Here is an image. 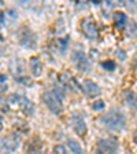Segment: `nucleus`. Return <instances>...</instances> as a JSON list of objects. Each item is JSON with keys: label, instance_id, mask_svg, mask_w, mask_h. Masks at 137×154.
Returning a JSON list of instances; mask_svg holds the SVG:
<instances>
[{"label": "nucleus", "instance_id": "obj_1", "mask_svg": "<svg viewBox=\"0 0 137 154\" xmlns=\"http://www.w3.org/2000/svg\"><path fill=\"white\" fill-rule=\"evenodd\" d=\"M100 121L104 127L112 129V131H119V129H124L125 124H126V120H125V116L122 114L118 110H110V112L104 113V114L100 117Z\"/></svg>", "mask_w": 137, "mask_h": 154}, {"label": "nucleus", "instance_id": "obj_2", "mask_svg": "<svg viewBox=\"0 0 137 154\" xmlns=\"http://www.w3.org/2000/svg\"><path fill=\"white\" fill-rule=\"evenodd\" d=\"M43 100H44V103L48 106V109L51 110L54 114H61L62 110H63L62 100L54 92H45L43 95Z\"/></svg>", "mask_w": 137, "mask_h": 154}, {"label": "nucleus", "instance_id": "obj_3", "mask_svg": "<svg viewBox=\"0 0 137 154\" xmlns=\"http://www.w3.org/2000/svg\"><path fill=\"white\" fill-rule=\"evenodd\" d=\"M19 43L21 45L26 48H36L37 45V37L36 35L28 28H23L21 32H19Z\"/></svg>", "mask_w": 137, "mask_h": 154}, {"label": "nucleus", "instance_id": "obj_4", "mask_svg": "<svg viewBox=\"0 0 137 154\" xmlns=\"http://www.w3.org/2000/svg\"><path fill=\"white\" fill-rule=\"evenodd\" d=\"M18 146H19V136L15 134H10L0 139V147L3 149L4 151H7V153L16 150Z\"/></svg>", "mask_w": 137, "mask_h": 154}, {"label": "nucleus", "instance_id": "obj_5", "mask_svg": "<svg viewBox=\"0 0 137 154\" xmlns=\"http://www.w3.org/2000/svg\"><path fill=\"white\" fill-rule=\"evenodd\" d=\"M97 144L100 151L104 154H115L118 151V143L114 139H100Z\"/></svg>", "mask_w": 137, "mask_h": 154}, {"label": "nucleus", "instance_id": "obj_6", "mask_svg": "<svg viewBox=\"0 0 137 154\" xmlns=\"http://www.w3.org/2000/svg\"><path fill=\"white\" fill-rule=\"evenodd\" d=\"M73 62L76 63V66L82 72L89 70V62H88V58L84 54L82 51H74L73 52Z\"/></svg>", "mask_w": 137, "mask_h": 154}, {"label": "nucleus", "instance_id": "obj_7", "mask_svg": "<svg viewBox=\"0 0 137 154\" xmlns=\"http://www.w3.org/2000/svg\"><path fill=\"white\" fill-rule=\"evenodd\" d=\"M71 125H73V129L77 132V134L84 135L86 132V124L80 114L71 116Z\"/></svg>", "mask_w": 137, "mask_h": 154}, {"label": "nucleus", "instance_id": "obj_8", "mask_svg": "<svg viewBox=\"0 0 137 154\" xmlns=\"http://www.w3.org/2000/svg\"><path fill=\"white\" fill-rule=\"evenodd\" d=\"M82 29L84 32H85L86 37L89 38H96V36H97V26H96V23L93 22L92 19H85L82 23Z\"/></svg>", "mask_w": 137, "mask_h": 154}, {"label": "nucleus", "instance_id": "obj_9", "mask_svg": "<svg viewBox=\"0 0 137 154\" xmlns=\"http://www.w3.org/2000/svg\"><path fill=\"white\" fill-rule=\"evenodd\" d=\"M82 91L88 96H96L100 94V88L96 83H93L92 80H85L82 83Z\"/></svg>", "mask_w": 137, "mask_h": 154}, {"label": "nucleus", "instance_id": "obj_10", "mask_svg": "<svg viewBox=\"0 0 137 154\" xmlns=\"http://www.w3.org/2000/svg\"><path fill=\"white\" fill-rule=\"evenodd\" d=\"M18 103H19L21 110H22L26 116H32L33 113H34V105H33V103L30 102L28 98H25V96H19Z\"/></svg>", "mask_w": 137, "mask_h": 154}, {"label": "nucleus", "instance_id": "obj_11", "mask_svg": "<svg viewBox=\"0 0 137 154\" xmlns=\"http://www.w3.org/2000/svg\"><path fill=\"white\" fill-rule=\"evenodd\" d=\"M29 63H30V70H32L33 76H34V77L41 76V73H43V63H41V61H40L37 57H32V58H30Z\"/></svg>", "mask_w": 137, "mask_h": 154}, {"label": "nucleus", "instance_id": "obj_12", "mask_svg": "<svg viewBox=\"0 0 137 154\" xmlns=\"http://www.w3.org/2000/svg\"><path fill=\"white\" fill-rule=\"evenodd\" d=\"M67 146H69V149L71 150L73 154H85L84 149L81 147V144L74 139H67Z\"/></svg>", "mask_w": 137, "mask_h": 154}, {"label": "nucleus", "instance_id": "obj_13", "mask_svg": "<svg viewBox=\"0 0 137 154\" xmlns=\"http://www.w3.org/2000/svg\"><path fill=\"white\" fill-rule=\"evenodd\" d=\"M114 22L117 26H124L126 23V15L122 11H117L114 13Z\"/></svg>", "mask_w": 137, "mask_h": 154}, {"label": "nucleus", "instance_id": "obj_14", "mask_svg": "<svg viewBox=\"0 0 137 154\" xmlns=\"http://www.w3.org/2000/svg\"><path fill=\"white\" fill-rule=\"evenodd\" d=\"M104 107H106V103H104V100H102V99L95 100L92 105V109L96 110V112H102V110H104Z\"/></svg>", "mask_w": 137, "mask_h": 154}, {"label": "nucleus", "instance_id": "obj_15", "mask_svg": "<svg viewBox=\"0 0 137 154\" xmlns=\"http://www.w3.org/2000/svg\"><path fill=\"white\" fill-rule=\"evenodd\" d=\"M102 67H104L106 70H110V72H112L115 69V62L114 61H103L102 62Z\"/></svg>", "mask_w": 137, "mask_h": 154}, {"label": "nucleus", "instance_id": "obj_16", "mask_svg": "<svg viewBox=\"0 0 137 154\" xmlns=\"http://www.w3.org/2000/svg\"><path fill=\"white\" fill-rule=\"evenodd\" d=\"M52 154H69L66 151V147L64 146H62V144H58V146H55L54 150H52Z\"/></svg>", "mask_w": 137, "mask_h": 154}, {"label": "nucleus", "instance_id": "obj_17", "mask_svg": "<svg viewBox=\"0 0 137 154\" xmlns=\"http://www.w3.org/2000/svg\"><path fill=\"white\" fill-rule=\"evenodd\" d=\"M126 96H128V103L129 106H132L133 109H136V102H134V94L133 92H126Z\"/></svg>", "mask_w": 137, "mask_h": 154}, {"label": "nucleus", "instance_id": "obj_18", "mask_svg": "<svg viewBox=\"0 0 137 154\" xmlns=\"http://www.w3.org/2000/svg\"><path fill=\"white\" fill-rule=\"evenodd\" d=\"M0 112H3V113L8 112V105H7V100L3 99V98H0Z\"/></svg>", "mask_w": 137, "mask_h": 154}, {"label": "nucleus", "instance_id": "obj_19", "mask_svg": "<svg viewBox=\"0 0 137 154\" xmlns=\"http://www.w3.org/2000/svg\"><path fill=\"white\" fill-rule=\"evenodd\" d=\"M4 23H6V15H4V13L0 10V26H3Z\"/></svg>", "mask_w": 137, "mask_h": 154}, {"label": "nucleus", "instance_id": "obj_20", "mask_svg": "<svg viewBox=\"0 0 137 154\" xmlns=\"http://www.w3.org/2000/svg\"><path fill=\"white\" fill-rule=\"evenodd\" d=\"M117 57H118V59L124 61L125 58H126V57H125V51H119V50H118V51H117Z\"/></svg>", "mask_w": 137, "mask_h": 154}, {"label": "nucleus", "instance_id": "obj_21", "mask_svg": "<svg viewBox=\"0 0 137 154\" xmlns=\"http://www.w3.org/2000/svg\"><path fill=\"white\" fill-rule=\"evenodd\" d=\"M6 80H7V77L4 74H0V83H4Z\"/></svg>", "mask_w": 137, "mask_h": 154}, {"label": "nucleus", "instance_id": "obj_22", "mask_svg": "<svg viewBox=\"0 0 137 154\" xmlns=\"http://www.w3.org/2000/svg\"><path fill=\"white\" fill-rule=\"evenodd\" d=\"M3 129V124H1V117H0V131Z\"/></svg>", "mask_w": 137, "mask_h": 154}, {"label": "nucleus", "instance_id": "obj_23", "mask_svg": "<svg viewBox=\"0 0 137 154\" xmlns=\"http://www.w3.org/2000/svg\"><path fill=\"white\" fill-rule=\"evenodd\" d=\"M95 154H104V153H102V151H100V150H97V151H96Z\"/></svg>", "mask_w": 137, "mask_h": 154}]
</instances>
